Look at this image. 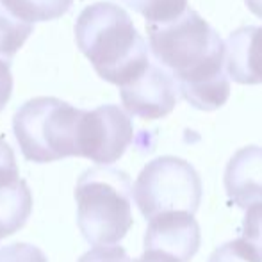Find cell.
I'll return each mask as SVG.
<instances>
[{
  "label": "cell",
  "instance_id": "6da1fadb",
  "mask_svg": "<svg viewBox=\"0 0 262 262\" xmlns=\"http://www.w3.org/2000/svg\"><path fill=\"white\" fill-rule=\"evenodd\" d=\"M148 49L173 77L180 97L200 111H216L227 104L230 82L225 70V43L196 13H186L169 24H150Z\"/></svg>",
  "mask_w": 262,
  "mask_h": 262
},
{
  "label": "cell",
  "instance_id": "7a4b0ae2",
  "mask_svg": "<svg viewBox=\"0 0 262 262\" xmlns=\"http://www.w3.org/2000/svg\"><path fill=\"white\" fill-rule=\"evenodd\" d=\"M75 41L104 80L125 86L152 61L132 18L113 2L88 6L75 21Z\"/></svg>",
  "mask_w": 262,
  "mask_h": 262
},
{
  "label": "cell",
  "instance_id": "3957f363",
  "mask_svg": "<svg viewBox=\"0 0 262 262\" xmlns=\"http://www.w3.org/2000/svg\"><path fill=\"white\" fill-rule=\"evenodd\" d=\"M77 227L95 248L114 246L127 235L132 223V182L118 168L93 166L75 186Z\"/></svg>",
  "mask_w": 262,
  "mask_h": 262
},
{
  "label": "cell",
  "instance_id": "277c9868",
  "mask_svg": "<svg viewBox=\"0 0 262 262\" xmlns=\"http://www.w3.org/2000/svg\"><path fill=\"white\" fill-rule=\"evenodd\" d=\"M82 109L54 97L25 102L14 113L13 132L21 154L31 162H54L79 156Z\"/></svg>",
  "mask_w": 262,
  "mask_h": 262
},
{
  "label": "cell",
  "instance_id": "5b68a950",
  "mask_svg": "<svg viewBox=\"0 0 262 262\" xmlns=\"http://www.w3.org/2000/svg\"><path fill=\"white\" fill-rule=\"evenodd\" d=\"M202 180L187 161L164 156L150 161L132 186L134 202L145 220L162 212H189L194 216L202 204Z\"/></svg>",
  "mask_w": 262,
  "mask_h": 262
},
{
  "label": "cell",
  "instance_id": "8992f818",
  "mask_svg": "<svg viewBox=\"0 0 262 262\" xmlns=\"http://www.w3.org/2000/svg\"><path fill=\"white\" fill-rule=\"evenodd\" d=\"M134 139V123L121 107L107 104L84 111L79 130V156L100 166L116 162Z\"/></svg>",
  "mask_w": 262,
  "mask_h": 262
},
{
  "label": "cell",
  "instance_id": "52a82bcc",
  "mask_svg": "<svg viewBox=\"0 0 262 262\" xmlns=\"http://www.w3.org/2000/svg\"><path fill=\"white\" fill-rule=\"evenodd\" d=\"M120 90L127 113L143 120L168 116L179 100V90L173 77L156 62H150L141 75Z\"/></svg>",
  "mask_w": 262,
  "mask_h": 262
},
{
  "label": "cell",
  "instance_id": "ba28073f",
  "mask_svg": "<svg viewBox=\"0 0 262 262\" xmlns=\"http://www.w3.org/2000/svg\"><path fill=\"white\" fill-rule=\"evenodd\" d=\"M202 232L193 214L175 210L162 212L148 221L145 232V252H162L180 262H191L200 250Z\"/></svg>",
  "mask_w": 262,
  "mask_h": 262
},
{
  "label": "cell",
  "instance_id": "9c48e42d",
  "mask_svg": "<svg viewBox=\"0 0 262 262\" xmlns=\"http://www.w3.org/2000/svg\"><path fill=\"white\" fill-rule=\"evenodd\" d=\"M225 189L234 205L248 209L262 204V146L237 150L225 169Z\"/></svg>",
  "mask_w": 262,
  "mask_h": 262
},
{
  "label": "cell",
  "instance_id": "30bf717a",
  "mask_svg": "<svg viewBox=\"0 0 262 262\" xmlns=\"http://www.w3.org/2000/svg\"><path fill=\"white\" fill-rule=\"evenodd\" d=\"M225 70L237 84H262V27H241L228 36Z\"/></svg>",
  "mask_w": 262,
  "mask_h": 262
},
{
  "label": "cell",
  "instance_id": "8fae6325",
  "mask_svg": "<svg viewBox=\"0 0 262 262\" xmlns=\"http://www.w3.org/2000/svg\"><path fill=\"white\" fill-rule=\"evenodd\" d=\"M32 212V193L25 180L0 189V239L25 227Z\"/></svg>",
  "mask_w": 262,
  "mask_h": 262
},
{
  "label": "cell",
  "instance_id": "7c38bea8",
  "mask_svg": "<svg viewBox=\"0 0 262 262\" xmlns=\"http://www.w3.org/2000/svg\"><path fill=\"white\" fill-rule=\"evenodd\" d=\"M34 27L14 16L4 0H0V59L11 62L14 54L24 47Z\"/></svg>",
  "mask_w": 262,
  "mask_h": 262
},
{
  "label": "cell",
  "instance_id": "4fadbf2b",
  "mask_svg": "<svg viewBox=\"0 0 262 262\" xmlns=\"http://www.w3.org/2000/svg\"><path fill=\"white\" fill-rule=\"evenodd\" d=\"M7 9L27 24L61 18L72 7L73 0H4Z\"/></svg>",
  "mask_w": 262,
  "mask_h": 262
},
{
  "label": "cell",
  "instance_id": "5bb4252c",
  "mask_svg": "<svg viewBox=\"0 0 262 262\" xmlns=\"http://www.w3.org/2000/svg\"><path fill=\"white\" fill-rule=\"evenodd\" d=\"M139 13L150 24H169L182 16L187 9V0H121Z\"/></svg>",
  "mask_w": 262,
  "mask_h": 262
},
{
  "label": "cell",
  "instance_id": "9a60e30c",
  "mask_svg": "<svg viewBox=\"0 0 262 262\" xmlns=\"http://www.w3.org/2000/svg\"><path fill=\"white\" fill-rule=\"evenodd\" d=\"M209 262H262V257L248 243L239 237L214 250Z\"/></svg>",
  "mask_w": 262,
  "mask_h": 262
},
{
  "label": "cell",
  "instance_id": "2e32d148",
  "mask_svg": "<svg viewBox=\"0 0 262 262\" xmlns=\"http://www.w3.org/2000/svg\"><path fill=\"white\" fill-rule=\"evenodd\" d=\"M241 239L262 257V204H255L246 209L241 227Z\"/></svg>",
  "mask_w": 262,
  "mask_h": 262
},
{
  "label": "cell",
  "instance_id": "e0dca14e",
  "mask_svg": "<svg viewBox=\"0 0 262 262\" xmlns=\"http://www.w3.org/2000/svg\"><path fill=\"white\" fill-rule=\"evenodd\" d=\"M0 262H49L47 255L34 245L14 243L0 248Z\"/></svg>",
  "mask_w": 262,
  "mask_h": 262
},
{
  "label": "cell",
  "instance_id": "ac0fdd59",
  "mask_svg": "<svg viewBox=\"0 0 262 262\" xmlns=\"http://www.w3.org/2000/svg\"><path fill=\"white\" fill-rule=\"evenodd\" d=\"M18 164L14 152L2 138H0V189L9 187L18 182Z\"/></svg>",
  "mask_w": 262,
  "mask_h": 262
},
{
  "label": "cell",
  "instance_id": "d6986e66",
  "mask_svg": "<svg viewBox=\"0 0 262 262\" xmlns=\"http://www.w3.org/2000/svg\"><path fill=\"white\" fill-rule=\"evenodd\" d=\"M79 262H134L121 246H100L84 253Z\"/></svg>",
  "mask_w": 262,
  "mask_h": 262
},
{
  "label": "cell",
  "instance_id": "ffe728a7",
  "mask_svg": "<svg viewBox=\"0 0 262 262\" xmlns=\"http://www.w3.org/2000/svg\"><path fill=\"white\" fill-rule=\"evenodd\" d=\"M13 93V75H11V62L0 59V111L7 105Z\"/></svg>",
  "mask_w": 262,
  "mask_h": 262
},
{
  "label": "cell",
  "instance_id": "44dd1931",
  "mask_svg": "<svg viewBox=\"0 0 262 262\" xmlns=\"http://www.w3.org/2000/svg\"><path fill=\"white\" fill-rule=\"evenodd\" d=\"M134 262H180L175 257L166 255L162 252H154V250H146L139 259H134Z\"/></svg>",
  "mask_w": 262,
  "mask_h": 262
},
{
  "label": "cell",
  "instance_id": "7402d4cb",
  "mask_svg": "<svg viewBox=\"0 0 262 262\" xmlns=\"http://www.w3.org/2000/svg\"><path fill=\"white\" fill-rule=\"evenodd\" d=\"M246 6H248V9L252 11L255 16L262 18V0H245Z\"/></svg>",
  "mask_w": 262,
  "mask_h": 262
}]
</instances>
